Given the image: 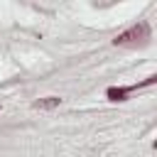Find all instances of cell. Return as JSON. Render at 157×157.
Wrapping results in <instances>:
<instances>
[{
	"instance_id": "cell-1",
	"label": "cell",
	"mask_w": 157,
	"mask_h": 157,
	"mask_svg": "<svg viewBox=\"0 0 157 157\" xmlns=\"http://www.w3.org/2000/svg\"><path fill=\"white\" fill-rule=\"evenodd\" d=\"M147 25L145 22H140V25H135V27H130L128 32H123V34H118L113 42L115 44H132V42H137V39H147Z\"/></svg>"
},
{
	"instance_id": "cell-2",
	"label": "cell",
	"mask_w": 157,
	"mask_h": 157,
	"mask_svg": "<svg viewBox=\"0 0 157 157\" xmlns=\"http://www.w3.org/2000/svg\"><path fill=\"white\" fill-rule=\"evenodd\" d=\"M137 86H123V88H115V86H110L108 91H105V96L110 98V101H125V96L130 93V91H135Z\"/></svg>"
},
{
	"instance_id": "cell-3",
	"label": "cell",
	"mask_w": 157,
	"mask_h": 157,
	"mask_svg": "<svg viewBox=\"0 0 157 157\" xmlns=\"http://www.w3.org/2000/svg\"><path fill=\"white\" fill-rule=\"evenodd\" d=\"M59 103H61V98H56V96H47V98L34 101V108H37V110H54V108H59Z\"/></svg>"
}]
</instances>
